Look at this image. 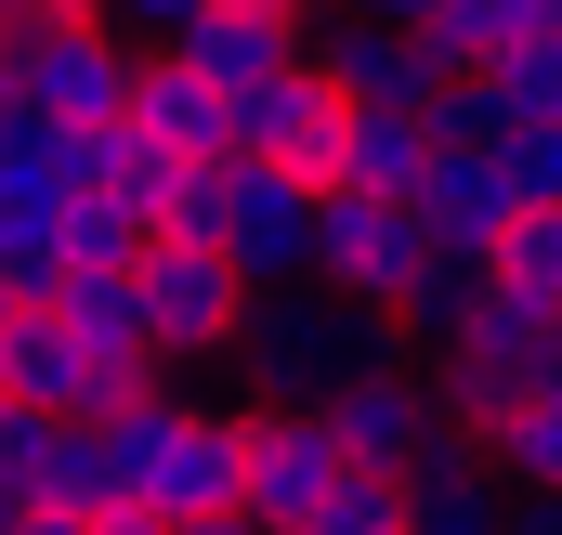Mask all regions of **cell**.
I'll return each mask as SVG.
<instances>
[{"instance_id": "obj_34", "label": "cell", "mask_w": 562, "mask_h": 535, "mask_svg": "<svg viewBox=\"0 0 562 535\" xmlns=\"http://www.w3.org/2000/svg\"><path fill=\"white\" fill-rule=\"evenodd\" d=\"M301 13H340V0H301Z\"/></svg>"}, {"instance_id": "obj_32", "label": "cell", "mask_w": 562, "mask_h": 535, "mask_svg": "<svg viewBox=\"0 0 562 535\" xmlns=\"http://www.w3.org/2000/svg\"><path fill=\"white\" fill-rule=\"evenodd\" d=\"M26 535H92V523H79V510H26Z\"/></svg>"}, {"instance_id": "obj_3", "label": "cell", "mask_w": 562, "mask_h": 535, "mask_svg": "<svg viewBox=\"0 0 562 535\" xmlns=\"http://www.w3.org/2000/svg\"><path fill=\"white\" fill-rule=\"evenodd\" d=\"M170 236L223 249L249 300H262V287H301V274H314V183H288V170H262V157H210Z\"/></svg>"}, {"instance_id": "obj_23", "label": "cell", "mask_w": 562, "mask_h": 535, "mask_svg": "<svg viewBox=\"0 0 562 535\" xmlns=\"http://www.w3.org/2000/svg\"><path fill=\"white\" fill-rule=\"evenodd\" d=\"M406 523H419L406 470H340V497L314 510V535H406Z\"/></svg>"}, {"instance_id": "obj_7", "label": "cell", "mask_w": 562, "mask_h": 535, "mask_svg": "<svg viewBox=\"0 0 562 535\" xmlns=\"http://www.w3.org/2000/svg\"><path fill=\"white\" fill-rule=\"evenodd\" d=\"M170 53H183L223 105H249V92H276V79H301V66H314V13H301V0H210Z\"/></svg>"}, {"instance_id": "obj_9", "label": "cell", "mask_w": 562, "mask_h": 535, "mask_svg": "<svg viewBox=\"0 0 562 535\" xmlns=\"http://www.w3.org/2000/svg\"><path fill=\"white\" fill-rule=\"evenodd\" d=\"M314 79H327L340 105H419V118L458 92V66H431L419 26H380V13H327V26H314Z\"/></svg>"}, {"instance_id": "obj_20", "label": "cell", "mask_w": 562, "mask_h": 535, "mask_svg": "<svg viewBox=\"0 0 562 535\" xmlns=\"http://www.w3.org/2000/svg\"><path fill=\"white\" fill-rule=\"evenodd\" d=\"M53 314L92 340V353H144V287L132 274H53ZM157 366V353H144Z\"/></svg>"}, {"instance_id": "obj_16", "label": "cell", "mask_w": 562, "mask_h": 535, "mask_svg": "<svg viewBox=\"0 0 562 535\" xmlns=\"http://www.w3.org/2000/svg\"><path fill=\"white\" fill-rule=\"evenodd\" d=\"M431 118L419 105H353V132H340V183H367V196H419V170H431Z\"/></svg>"}, {"instance_id": "obj_24", "label": "cell", "mask_w": 562, "mask_h": 535, "mask_svg": "<svg viewBox=\"0 0 562 535\" xmlns=\"http://www.w3.org/2000/svg\"><path fill=\"white\" fill-rule=\"evenodd\" d=\"M497 287H524V300H562V209H524L510 236H497Z\"/></svg>"}, {"instance_id": "obj_11", "label": "cell", "mask_w": 562, "mask_h": 535, "mask_svg": "<svg viewBox=\"0 0 562 535\" xmlns=\"http://www.w3.org/2000/svg\"><path fill=\"white\" fill-rule=\"evenodd\" d=\"M431 223V249H458V262H497V236L524 223V183H510V157L497 144H431L419 196H406Z\"/></svg>"}, {"instance_id": "obj_26", "label": "cell", "mask_w": 562, "mask_h": 535, "mask_svg": "<svg viewBox=\"0 0 562 535\" xmlns=\"http://www.w3.org/2000/svg\"><path fill=\"white\" fill-rule=\"evenodd\" d=\"M497 157H510L524 209H562V132H537V118H497Z\"/></svg>"}, {"instance_id": "obj_19", "label": "cell", "mask_w": 562, "mask_h": 535, "mask_svg": "<svg viewBox=\"0 0 562 535\" xmlns=\"http://www.w3.org/2000/svg\"><path fill=\"white\" fill-rule=\"evenodd\" d=\"M458 340H471V353H524V366H550V353H562V300H524V287H497V274H484ZM458 340H445V353H458Z\"/></svg>"}, {"instance_id": "obj_12", "label": "cell", "mask_w": 562, "mask_h": 535, "mask_svg": "<svg viewBox=\"0 0 562 535\" xmlns=\"http://www.w3.org/2000/svg\"><path fill=\"white\" fill-rule=\"evenodd\" d=\"M340 132H353V105H340L314 66L236 105V157H262V170H288V183H314V196L340 183Z\"/></svg>"}, {"instance_id": "obj_15", "label": "cell", "mask_w": 562, "mask_h": 535, "mask_svg": "<svg viewBox=\"0 0 562 535\" xmlns=\"http://www.w3.org/2000/svg\"><path fill=\"white\" fill-rule=\"evenodd\" d=\"M431 66H458V79H484L497 53H524V39H562V0H445L419 26Z\"/></svg>"}, {"instance_id": "obj_25", "label": "cell", "mask_w": 562, "mask_h": 535, "mask_svg": "<svg viewBox=\"0 0 562 535\" xmlns=\"http://www.w3.org/2000/svg\"><path fill=\"white\" fill-rule=\"evenodd\" d=\"M53 457H66V418L0 392V483H13V497H40V483H53Z\"/></svg>"}, {"instance_id": "obj_28", "label": "cell", "mask_w": 562, "mask_h": 535, "mask_svg": "<svg viewBox=\"0 0 562 535\" xmlns=\"http://www.w3.org/2000/svg\"><path fill=\"white\" fill-rule=\"evenodd\" d=\"M66 13H92V0H0V26H66Z\"/></svg>"}, {"instance_id": "obj_30", "label": "cell", "mask_w": 562, "mask_h": 535, "mask_svg": "<svg viewBox=\"0 0 562 535\" xmlns=\"http://www.w3.org/2000/svg\"><path fill=\"white\" fill-rule=\"evenodd\" d=\"M510 535H562V497H524V510H510Z\"/></svg>"}, {"instance_id": "obj_1", "label": "cell", "mask_w": 562, "mask_h": 535, "mask_svg": "<svg viewBox=\"0 0 562 535\" xmlns=\"http://www.w3.org/2000/svg\"><path fill=\"white\" fill-rule=\"evenodd\" d=\"M105 457H119V510H157L170 535L249 510V418H236V405L157 392V405H132V418H105Z\"/></svg>"}, {"instance_id": "obj_10", "label": "cell", "mask_w": 562, "mask_h": 535, "mask_svg": "<svg viewBox=\"0 0 562 535\" xmlns=\"http://www.w3.org/2000/svg\"><path fill=\"white\" fill-rule=\"evenodd\" d=\"M327 431H340V457H353V470H419V444L445 431L431 366H419V353H393V366L340 379V392H327Z\"/></svg>"}, {"instance_id": "obj_18", "label": "cell", "mask_w": 562, "mask_h": 535, "mask_svg": "<svg viewBox=\"0 0 562 535\" xmlns=\"http://www.w3.org/2000/svg\"><path fill=\"white\" fill-rule=\"evenodd\" d=\"M484 457H497V483H510V497H562V353L537 366V392L497 418V444H484Z\"/></svg>"}, {"instance_id": "obj_21", "label": "cell", "mask_w": 562, "mask_h": 535, "mask_svg": "<svg viewBox=\"0 0 562 535\" xmlns=\"http://www.w3.org/2000/svg\"><path fill=\"white\" fill-rule=\"evenodd\" d=\"M484 105H497V118H537V132H562V39L497 53V66H484Z\"/></svg>"}, {"instance_id": "obj_6", "label": "cell", "mask_w": 562, "mask_h": 535, "mask_svg": "<svg viewBox=\"0 0 562 535\" xmlns=\"http://www.w3.org/2000/svg\"><path fill=\"white\" fill-rule=\"evenodd\" d=\"M132 287H144V353L157 366H223L249 340V287H236L223 249H196V236H157L132 262Z\"/></svg>"}, {"instance_id": "obj_29", "label": "cell", "mask_w": 562, "mask_h": 535, "mask_svg": "<svg viewBox=\"0 0 562 535\" xmlns=\"http://www.w3.org/2000/svg\"><path fill=\"white\" fill-rule=\"evenodd\" d=\"M340 13H380V26H431L445 0H340Z\"/></svg>"}, {"instance_id": "obj_14", "label": "cell", "mask_w": 562, "mask_h": 535, "mask_svg": "<svg viewBox=\"0 0 562 535\" xmlns=\"http://www.w3.org/2000/svg\"><path fill=\"white\" fill-rule=\"evenodd\" d=\"M132 132L170 144L183 170H210V157H236V105H223L183 53H144V66H132Z\"/></svg>"}, {"instance_id": "obj_2", "label": "cell", "mask_w": 562, "mask_h": 535, "mask_svg": "<svg viewBox=\"0 0 562 535\" xmlns=\"http://www.w3.org/2000/svg\"><path fill=\"white\" fill-rule=\"evenodd\" d=\"M236 353H249V379H262L276 405H327L340 379L393 366V353H406V327L301 274V287H262V300H249V340H236Z\"/></svg>"}, {"instance_id": "obj_13", "label": "cell", "mask_w": 562, "mask_h": 535, "mask_svg": "<svg viewBox=\"0 0 562 535\" xmlns=\"http://www.w3.org/2000/svg\"><path fill=\"white\" fill-rule=\"evenodd\" d=\"M66 209H79V183H66V132L40 144V157H0V287L53 300V274H66Z\"/></svg>"}, {"instance_id": "obj_5", "label": "cell", "mask_w": 562, "mask_h": 535, "mask_svg": "<svg viewBox=\"0 0 562 535\" xmlns=\"http://www.w3.org/2000/svg\"><path fill=\"white\" fill-rule=\"evenodd\" d=\"M419 274H431V223L406 196H367V183H327L314 196V287H340L367 314H406Z\"/></svg>"}, {"instance_id": "obj_22", "label": "cell", "mask_w": 562, "mask_h": 535, "mask_svg": "<svg viewBox=\"0 0 562 535\" xmlns=\"http://www.w3.org/2000/svg\"><path fill=\"white\" fill-rule=\"evenodd\" d=\"M157 236H144V209H119V196H79L66 209V274H132Z\"/></svg>"}, {"instance_id": "obj_33", "label": "cell", "mask_w": 562, "mask_h": 535, "mask_svg": "<svg viewBox=\"0 0 562 535\" xmlns=\"http://www.w3.org/2000/svg\"><path fill=\"white\" fill-rule=\"evenodd\" d=\"M183 535H262V523H249V510H223V523H183Z\"/></svg>"}, {"instance_id": "obj_8", "label": "cell", "mask_w": 562, "mask_h": 535, "mask_svg": "<svg viewBox=\"0 0 562 535\" xmlns=\"http://www.w3.org/2000/svg\"><path fill=\"white\" fill-rule=\"evenodd\" d=\"M340 431H327V405H262L249 418V523L262 535H314V510L340 497Z\"/></svg>"}, {"instance_id": "obj_4", "label": "cell", "mask_w": 562, "mask_h": 535, "mask_svg": "<svg viewBox=\"0 0 562 535\" xmlns=\"http://www.w3.org/2000/svg\"><path fill=\"white\" fill-rule=\"evenodd\" d=\"M132 39L105 13H66V26H0V105H40L53 132H119L132 118Z\"/></svg>"}, {"instance_id": "obj_31", "label": "cell", "mask_w": 562, "mask_h": 535, "mask_svg": "<svg viewBox=\"0 0 562 535\" xmlns=\"http://www.w3.org/2000/svg\"><path fill=\"white\" fill-rule=\"evenodd\" d=\"M92 535H170V523H157V510H105Z\"/></svg>"}, {"instance_id": "obj_17", "label": "cell", "mask_w": 562, "mask_h": 535, "mask_svg": "<svg viewBox=\"0 0 562 535\" xmlns=\"http://www.w3.org/2000/svg\"><path fill=\"white\" fill-rule=\"evenodd\" d=\"M524 392H537V366H524V353H471V340H458V353H431V405H445V431H471V444H497V418H510Z\"/></svg>"}, {"instance_id": "obj_27", "label": "cell", "mask_w": 562, "mask_h": 535, "mask_svg": "<svg viewBox=\"0 0 562 535\" xmlns=\"http://www.w3.org/2000/svg\"><path fill=\"white\" fill-rule=\"evenodd\" d=\"M92 13H105V26H119L132 53H170V39H183V26H196L210 0H92Z\"/></svg>"}]
</instances>
